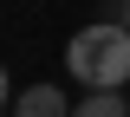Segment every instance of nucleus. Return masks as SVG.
I'll list each match as a JSON object with an SVG mask.
<instances>
[{
  "instance_id": "obj_1",
  "label": "nucleus",
  "mask_w": 130,
  "mask_h": 117,
  "mask_svg": "<svg viewBox=\"0 0 130 117\" xmlns=\"http://www.w3.org/2000/svg\"><path fill=\"white\" fill-rule=\"evenodd\" d=\"M65 72L85 85V91H124L130 85V33L117 20H91L72 33L65 46Z\"/></svg>"
},
{
  "instance_id": "obj_2",
  "label": "nucleus",
  "mask_w": 130,
  "mask_h": 117,
  "mask_svg": "<svg viewBox=\"0 0 130 117\" xmlns=\"http://www.w3.org/2000/svg\"><path fill=\"white\" fill-rule=\"evenodd\" d=\"M13 117H72V98L59 85H26L13 98Z\"/></svg>"
},
{
  "instance_id": "obj_3",
  "label": "nucleus",
  "mask_w": 130,
  "mask_h": 117,
  "mask_svg": "<svg viewBox=\"0 0 130 117\" xmlns=\"http://www.w3.org/2000/svg\"><path fill=\"white\" fill-rule=\"evenodd\" d=\"M72 117H130V98L124 91H85V98H72Z\"/></svg>"
},
{
  "instance_id": "obj_4",
  "label": "nucleus",
  "mask_w": 130,
  "mask_h": 117,
  "mask_svg": "<svg viewBox=\"0 0 130 117\" xmlns=\"http://www.w3.org/2000/svg\"><path fill=\"white\" fill-rule=\"evenodd\" d=\"M104 20H117V26L130 33V0H104Z\"/></svg>"
},
{
  "instance_id": "obj_5",
  "label": "nucleus",
  "mask_w": 130,
  "mask_h": 117,
  "mask_svg": "<svg viewBox=\"0 0 130 117\" xmlns=\"http://www.w3.org/2000/svg\"><path fill=\"white\" fill-rule=\"evenodd\" d=\"M0 111H13V104H7V65H0Z\"/></svg>"
}]
</instances>
